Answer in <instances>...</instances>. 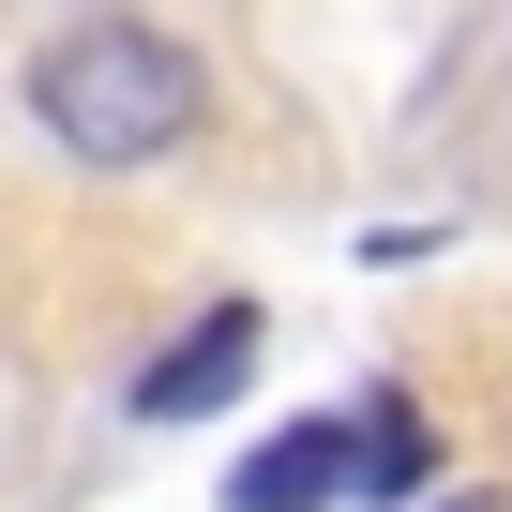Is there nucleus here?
Masks as SVG:
<instances>
[{
	"label": "nucleus",
	"mask_w": 512,
	"mask_h": 512,
	"mask_svg": "<svg viewBox=\"0 0 512 512\" xmlns=\"http://www.w3.org/2000/svg\"><path fill=\"white\" fill-rule=\"evenodd\" d=\"M422 467H437V437H422V407H407V392L347 422V497H422Z\"/></svg>",
	"instance_id": "obj_4"
},
{
	"label": "nucleus",
	"mask_w": 512,
	"mask_h": 512,
	"mask_svg": "<svg viewBox=\"0 0 512 512\" xmlns=\"http://www.w3.org/2000/svg\"><path fill=\"white\" fill-rule=\"evenodd\" d=\"M452 512H512V497H452Z\"/></svg>",
	"instance_id": "obj_5"
},
{
	"label": "nucleus",
	"mask_w": 512,
	"mask_h": 512,
	"mask_svg": "<svg viewBox=\"0 0 512 512\" xmlns=\"http://www.w3.org/2000/svg\"><path fill=\"white\" fill-rule=\"evenodd\" d=\"M226 497H241V512H332V497H347V422H287L272 452H241Z\"/></svg>",
	"instance_id": "obj_3"
},
{
	"label": "nucleus",
	"mask_w": 512,
	"mask_h": 512,
	"mask_svg": "<svg viewBox=\"0 0 512 512\" xmlns=\"http://www.w3.org/2000/svg\"><path fill=\"white\" fill-rule=\"evenodd\" d=\"M241 377H256V302H211V317H196L151 377H136V422H211Z\"/></svg>",
	"instance_id": "obj_2"
},
{
	"label": "nucleus",
	"mask_w": 512,
	"mask_h": 512,
	"mask_svg": "<svg viewBox=\"0 0 512 512\" xmlns=\"http://www.w3.org/2000/svg\"><path fill=\"white\" fill-rule=\"evenodd\" d=\"M31 121L76 166H166L196 136V61L166 31H136V16H91V31H61L31 61Z\"/></svg>",
	"instance_id": "obj_1"
}]
</instances>
